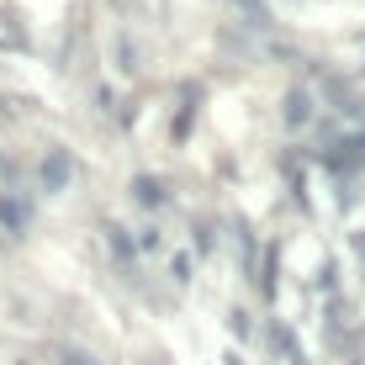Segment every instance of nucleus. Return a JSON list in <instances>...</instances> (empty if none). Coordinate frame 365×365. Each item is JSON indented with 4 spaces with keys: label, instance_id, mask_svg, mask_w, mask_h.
<instances>
[{
    "label": "nucleus",
    "instance_id": "obj_1",
    "mask_svg": "<svg viewBox=\"0 0 365 365\" xmlns=\"http://www.w3.org/2000/svg\"><path fill=\"white\" fill-rule=\"evenodd\" d=\"M37 175H43V191H48V196H58V191L69 185V175H74L69 148H48V159H43V170H37Z\"/></svg>",
    "mask_w": 365,
    "mask_h": 365
},
{
    "label": "nucleus",
    "instance_id": "obj_2",
    "mask_svg": "<svg viewBox=\"0 0 365 365\" xmlns=\"http://www.w3.org/2000/svg\"><path fill=\"white\" fill-rule=\"evenodd\" d=\"M27 222H32V207L21 196H0V228L6 233H27Z\"/></svg>",
    "mask_w": 365,
    "mask_h": 365
},
{
    "label": "nucleus",
    "instance_id": "obj_3",
    "mask_svg": "<svg viewBox=\"0 0 365 365\" xmlns=\"http://www.w3.org/2000/svg\"><path fill=\"white\" fill-rule=\"evenodd\" d=\"M133 201H138V207H148V212H154V207H165V180H159V175H138V180H133Z\"/></svg>",
    "mask_w": 365,
    "mask_h": 365
},
{
    "label": "nucleus",
    "instance_id": "obj_4",
    "mask_svg": "<svg viewBox=\"0 0 365 365\" xmlns=\"http://www.w3.org/2000/svg\"><path fill=\"white\" fill-rule=\"evenodd\" d=\"M307 122H312V96L292 91V96H286V128H307Z\"/></svg>",
    "mask_w": 365,
    "mask_h": 365
},
{
    "label": "nucleus",
    "instance_id": "obj_5",
    "mask_svg": "<svg viewBox=\"0 0 365 365\" xmlns=\"http://www.w3.org/2000/svg\"><path fill=\"white\" fill-rule=\"evenodd\" d=\"M270 344L281 349V360H286V365H307V360H302V349H297V339L286 334V323H270Z\"/></svg>",
    "mask_w": 365,
    "mask_h": 365
},
{
    "label": "nucleus",
    "instance_id": "obj_6",
    "mask_svg": "<svg viewBox=\"0 0 365 365\" xmlns=\"http://www.w3.org/2000/svg\"><path fill=\"white\" fill-rule=\"evenodd\" d=\"M196 101H201V85H185V96H180V117H175V138H185V133H191Z\"/></svg>",
    "mask_w": 365,
    "mask_h": 365
},
{
    "label": "nucleus",
    "instance_id": "obj_7",
    "mask_svg": "<svg viewBox=\"0 0 365 365\" xmlns=\"http://www.w3.org/2000/svg\"><path fill=\"white\" fill-rule=\"evenodd\" d=\"M233 6H238V16H244L249 21V27H270V6H265V0H233Z\"/></svg>",
    "mask_w": 365,
    "mask_h": 365
},
{
    "label": "nucleus",
    "instance_id": "obj_8",
    "mask_svg": "<svg viewBox=\"0 0 365 365\" xmlns=\"http://www.w3.org/2000/svg\"><path fill=\"white\" fill-rule=\"evenodd\" d=\"M275 265H281V249H265V270H259L255 275V281H259V292H265V302H275Z\"/></svg>",
    "mask_w": 365,
    "mask_h": 365
},
{
    "label": "nucleus",
    "instance_id": "obj_9",
    "mask_svg": "<svg viewBox=\"0 0 365 365\" xmlns=\"http://www.w3.org/2000/svg\"><path fill=\"white\" fill-rule=\"evenodd\" d=\"M106 244L117 249V259H138V255H133V244H128V233H122L117 222H106Z\"/></svg>",
    "mask_w": 365,
    "mask_h": 365
},
{
    "label": "nucleus",
    "instance_id": "obj_10",
    "mask_svg": "<svg viewBox=\"0 0 365 365\" xmlns=\"http://www.w3.org/2000/svg\"><path fill=\"white\" fill-rule=\"evenodd\" d=\"M170 275H175V286L191 281V255H175V259H170Z\"/></svg>",
    "mask_w": 365,
    "mask_h": 365
},
{
    "label": "nucleus",
    "instance_id": "obj_11",
    "mask_svg": "<svg viewBox=\"0 0 365 365\" xmlns=\"http://www.w3.org/2000/svg\"><path fill=\"white\" fill-rule=\"evenodd\" d=\"M58 355H64V365H96L91 355H85V349H58Z\"/></svg>",
    "mask_w": 365,
    "mask_h": 365
}]
</instances>
